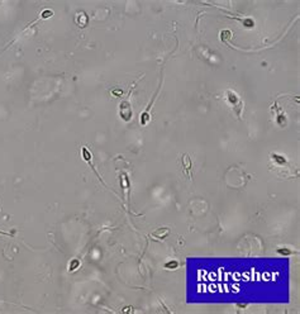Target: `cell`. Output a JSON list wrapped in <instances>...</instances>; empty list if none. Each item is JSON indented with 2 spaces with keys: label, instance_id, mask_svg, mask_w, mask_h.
Wrapping results in <instances>:
<instances>
[{
  "label": "cell",
  "instance_id": "obj_4",
  "mask_svg": "<svg viewBox=\"0 0 300 314\" xmlns=\"http://www.w3.org/2000/svg\"><path fill=\"white\" fill-rule=\"evenodd\" d=\"M77 266H79V261H77V260H75V261H72V266L70 265V271H73V270H75Z\"/></svg>",
  "mask_w": 300,
  "mask_h": 314
},
{
  "label": "cell",
  "instance_id": "obj_5",
  "mask_svg": "<svg viewBox=\"0 0 300 314\" xmlns=\"http://www.w3.org/2000/svg\"><path fill=\"white\" fill-rule=\"evenodd\" d=\"M277 252H280L281 255H290V252L288 249H277Z\"/></svg>",
  "mask_w": 300,
  "mask_h": 314
},
{
  "label": "cell",
  "instance_id": "obj_1",
  "mask_svg": "<svg viewBox=\"0 0 300 314\" xmlns=\"http://www.w3.org/2000/svg\"><path fill=\"white\" fill-rule=\"evenodd\" d=\"M227 99H228V103L235 109V111H237L238 114L241 113V110H242V101L238 98L237 94L233 93V91H231V90H228L227 91Z\"/></svg>",
  "mask_w": 300,
  "mask_h": 314
},
{
  "label": "cell",
  "instance_id": "obj_2",
  "mask_svg": "<svg viewBox=\"0 0 300 314\" xmlns=\"http://www.w3.org/2000/svg\"><path fill=\"white\" fill-rule=\"evenodd\" d=\"M120 117L123 118L126 122H128L130 119V117H132V106H130V104H129V101H123L122 104H120Z\"/></svg>",
  "mask_w": 300,
  "mask_h": 314
},
{
  "label": "cell",
  "instance_id": "obj_3",
  "mask_svg": "<svg viewBox=\"0 0 300 314\" xmlns=\"http://www.w3.org/2000/svg\"><path fill=\"white\" fill-rule=\"evenodd\" d=\"M178 266V262L177 261H168L165 263V267L166 269H176Z\"/></svg>",
  "mask_w": 300,
  "mask_h": 314
}]
</instances>
